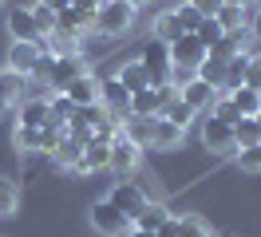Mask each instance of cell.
Returning a JSON list of instances; mask_svg holds the SVG:
<instances>
[{
    "label": "cell",
    "mask_w": 261,
    "mask_h": 237,
    "mask_svg": "<svg viewBox=\"0 0 261 237\" xmlns=\"http://www.w3.org/2000/svg\"><path fill=\"white\" fill-rule=\"evenodd\" d=\"M135 20H139V8H130L127 0H103L95 8V36L123 40V36H130Z\"/></svg>",
    "instance_id": "6da1fadb"
},
{
    "label": "cell",
    "mask_w": 261,
    "mask_h": 237,
    "mask_svg": "<svg viewBox=\"0 0 261 237\" xmlns=\"http://www.w3.org/2000/svg\"><path fill=\"white\" fill-rule=\"evenodd\" d=\"M107 202H111V205H115V209H119V214H123L127 221H135L139 214H143V205H147L150 198H147V190L139 186V182L123 178V182H115V186L107 190Z\"/></svg>",
    "instance_id": "7a4b0ae2"
},
{
    "label": "cell",
    "mask_w": 261,
    "mask_h": 237,
    "mask_svg": "<svg viewBox=\"0 0 261 237\" xmlns=\"http://www.w3.org/2000/svg\"><path fill=\"white\" fill-rule=\"evenodd\" d=\"M87 225L95 229L99 237H123L130 229V221L115 209L107 198H99V202H91V209H87Z\"/></svg>",
    "instance_id": "3957f363"
},
{
    "label": "cell",
    "mask_w": 261,
    "mask_h": 237,
    "mask_svg": "<svg viewBox=\"0 0 261 237\" xmlns=\"http://www.w3.org/2000/svg\"><path fill=\"white\" fill-rule=\"evenodd\" d=\"M178 95V87H170V83H150L143 91H130V115H163V107Z\"/></svg>",
    "instance_id": "277c9868"
},
{
    "label": "cell",
    "mask_w": 261,
    "mask_h": 237,
    "mask_svg": "<svg viewBox=\"0 0 261 237\" xmlns=\"http://www.w3.org/2000/svg\"><path fill=\"white\" fill-rule=\"evenodd\" d=\"M202 146L218 158H233L238 142H233V126L222 119H202Z\"/></svg>",
    "instance_id": "5b68a950"
},
{
    "label": "cell",
    "mask_w": 261,
    "mask_h": 237,
    "mask_svg": "<svg viewBox=\"0 0 261 237\" xmlns=\"http://www.w3.org/2000/svg\"><path fill=\"white\" fill-rule=\"evenodd\" d=\"M139 166H143V150H139L130 139L119 135V139L111 142V162H107V170H111L115 178H130Z\"/></svg>",
    "instance_id": "8992f818"
},
{
    "label": "cell",
    "mask_w": 261,
    "mask_h": 237,
    "mask_svg": "<svg viewBox=\"0 0 261 237\" xmlns=\"http://www.w3.org/2000/svg\"><path fill=\"white\" fill-rule=\"evenodd\" d=\"M166 51H170V63H174V67H190V71H198V63L206 60V47L198 44L194 32H182L174 44H166Z\"/></svg>",
    "instance_id": "52a82bcc"
},
{
    "label": "cell",
    "mask_w": 261,
    "mask_h": 237,
    "mask_svg": "<svg viewBox=\"0 0 261 237\" xmlns=\"http://www.w3.org/2000/svg\"><path fill=\"white\" fill-rule=\"evenodd\" d=\"M139 60H143V67H147V79L150 83H170V51H166V44H159V40H150L143 51H139Z\"/></svg>",
    "instance_id": "ba28073f"
},
{
    "label": "cell",
    "mask_w": 261,
    "mask_h": 237,
    "mask_svg": "<svg viewBox=\"0 0 261 237\" xmlns=\"http://www.w3.org/2000/svg\"><path fill=\"white\" fill-rule=\"evenodd\" d=\"M40 56H44V40H40V44H28V40H12L8 56H4V67H12V71H20V75H32L36 63H40Z\"/></svg>",
    "instance_id": "9c48e42d"
},
{
    "label": "cell",
    "mask_w": 261,
    "mask_h": 237,
    "mask_svg": "<svg viewBox=\"0 0 261 237\" xmlns=\"http://www.w3.org/2000/svg\"><path fill=\"white\" fill-rule=\"evenodd\" d=\"M99 103L111 111V119H127V115H130V91L115 75L99 79Z\"/></svg>",
    "instance_id": "30bf717a"
},
{
    "label": "cell",
    "mask_w": 261,
    "mask_h": 237,
    "mask_svg": "<svg viewBox=\"0 0 261 237\" xmlns=\"http://www.w3.org/2000/svg\"><path fill=\"white\" fill-rule=\"evenodd\" d=\"M83 71H91V67H87V60H83V51H75V56H56L48 87H51V91H64L67 83H71V79H80Z\"/></svg>",
    "instance_id": "8fae6325"
},
{
    "label": "cell",
    "mask_w": 261,
    "mask_h": 237,
    "mask_svg": "<svg viewBox=\"0 0 261 237\" xmlns=\"http://www.w3.org/2000/svg\"><path fill=\"white\" fill-rule=\"evenodd\" d=\"M154 123H159V115H127V119H119L123 139H130L139 150H150V142H154Z\"/></svg>",
    "instance_id": "7c38bea8"
},
{
    "label": "cell",
    "mask_w": 261,
    "mask_h": 237,
    "mask_svg": "<svg viewBox=\"0 0 261 237\" xmlns=\"http://www.w3.org/2000/svg\"><path fill=\"white\" fill-rule=\"evenodd\" d=\"M16 111H20V119H16V126H44L51 119V107H48V95H24L16 103Z\"/></svg>",
    "instance_id": "4fadbf2b"
},
{
    "label": "cell",
    "mask_w": 261,
    "mask_h": 237,
    "mask_svg": "<svg viewBox=\"0 0 261 237\" xmlns=\"http://www.w3.org/2000/svg\"><path fill=\"white\" fill-rule=\"evenodd\" d=\"M178 99L186 103V107H194L198 115H206V111L214 107V99H218V91H214L210 83H202V79L194 75L190 83H182V87H178Z\"/></svg>",
    "instance_id": "5bb4252c"
},
{
    "label": "cell",
    "mask_w": 261,
    "mask_h": 237,
    "mask_svg": "<svg viewBox=\"0 0 261 237\" xmlns=\"http://www.w3.org/2000/svg\"><path fill=\"white\" fill-rule=\"evenodd\" d=\"M64 95L75 103V107H87V103H99V75L95 71H83L80 79H71L64 87Z\"/></svg>",
    "instance_id": "9a60e30c"
},
{
    "label": "cell",
    "mask_w": 261,
    "mask_h": 237,
    "mask_svg": "<svg viewBox=\"0 0 261 237\" xmlns=\"http://www.w3.org/2000/svg\"><path fill=\"white\" fill-rule=\"evenodd\" d=\"M8 36H12V40H28V44H40V40H44L28 8H12V12H8Z\"/></svg>",
    "instance_id": "2e32d148"
},
{
    "label": "cell",
    "mask_w": 261,
    "mask_h": 237,
    "mask_svg": "<svg viewBox=\"0 0 261 237\" xmlns=\"http://www.w3.org/2000/svg\"><path fill=\"white\" fill-rule=\"evenodd\" d=\"M182 142H186V130L174 126L170 119L159 115V123H154V142H150V150H178Z\"/></svg>",
    "instance_id": "e0dca14e"
},
{
    "label": "cell",
    "mask_w": 261,
    "mask_h": 237,
    "mask_svg": "<svg viewBox=\"0 0 261 237\" xmlns=\"http://www.w3.org/2000/svg\"><path fill=\"white\" fill-rule=\"evenodd\" d=\"M115 79H119V83H123L127 91H143V87H150V79H147V67H143V60H139V56H130L127 63H119Z\"/></svg>",
    "instance_id": "ac0fdd59"
},
{
    "label": "cell",
    "mask_w": 261,
    "mask_h": 237,
    "mask_svg": "<svg viewBox=\"0 0 261 237\" xmlns=\"http://www.w3.org/2000/svg\"><path fill=\"white\" fill-rule=\"evenodd\" d=\"M0 95L16 107L20 99L28 95V75H20V71H12V67H0Z\"/></svg>",
    "instance_id": "d6986e66"
},
{
    "label": "cell",
    "mask_w": 261,
    "mask_h": 237,
    "mask_svg": "<svg viewBox=\"0 0 261 237\" xmlns=\"http://www.w3.org/2000/svg\"><path fill=\"white\" fill-rule=\"evenodd\" d=\"M214 20L226 32H242V28H249V4H222L214 12Z\"/></svg>",
    "instance_id": "ffe728a7"
},
{
    "label": "cell",
    "mask_w": 261,
    "mask_h": 237,
    "mask_svg": "<svg viewBox=\"0 0 261 237\" xmlns=\"http://www.w3.org/2000/svg\"><path fill=\"white\" fill-rule=\"evenodd\" d=\"M194 75L202 79V83H210L214 91L222 95V83H226V60H218V56H210V51H206V60L198 63Z\"/></svg>",
    "instance_id": "44dd1931"
},
{
    "label": "cell",
    "mask_w": 261,
    "mask_h": 237,
    "mask_svg": "<svg viewBox=\"0 0 261 237\" xmlns=\"http://www.w3.org/2000/svg\"><path fill=\"white\" fill-rule=\"evenodd\" d=\"M166 218H170V205H166V202H154V198H150V202L143 205V214L130 221V225H135V229H150V233H154V229H159Z\"/></svg>",
    "instance_id": "7402d4cb"
},
{
    "label": "cell",
    "mask_w": 261,
    "mask_h": 237,
    "mask_svg": "<svg viewBox=\"0 0 261 237\" xmlns=\"http://www.w3.org/2000/svg\"><path fill=\"white\" fill-rule=\"evenodd\" d=\"M20 214V182L0 174V218H16Z\"/></svg>",
    "instance_id": "603a6c76"
},
{
    "label": "cell",
    "mask_w": 261,
    "mask_h": 237,
    "mask_svg": "<svg viewBox=\"0 0 261 237\" xmlns=\"http://www.w3.org/2000/svg\"><path fill=\"white\" fill-rule=\"evenodd\" d=\"M154 36H150V40H159V44H174V40H178L182 36V28H178V16H174V8H166V12H159L154 16Z\"/></svg>",
    "instance_id": "cb8c5ba5"
},
{
    "label": "cell",
    "mask_w": 261,
    "mask_h": 237,
    "mask_svg": "<svg viewBox=\"0 0 261 237\" xmlns=\"http://www.w3.org/2000/svg\"><path fill=\"white\" fill-rule=\"evenodd\" d=\"M229 99H233V107H238V115H242V119L261 115V91H253V87H233V91H229Z\"/></svg>",
    "instance_id": "d4e9b609"
},
{
    "label": "cell",
    "mask_w": 261,
    "mask_h": 237,
    "mask_svg": "<svg viewBox=\"0 0 261 237\" xmlns=\"http://www.w3.org/2000/svg\"><path fill=\"white\" fill-rule=\"evenodd\" d=\"M80 154H83V142H75L71 135H64V139L51 146V162H56V166H64V170H67V166H75Z\"/></svg>",
    "instance_id": "484cf974"
},
{
    "label": "cell",
    "mask_w": 261,
    "mask_h": 237,
    "mask_svg": "<svg viewBox=\"0 0 261 237\" xmlns=\"http://www.w3.org/2000/svg\"><path fill=\"white\" fill-rule=\"evenodd\" d=\"M12 146H16V154H44L40 150V126H16L12 130Z\"/></svg>",
    "instance_id": "4316f807"
},
{
    "label": "cell",
    "mask_w": 261,
    "mask_h": 237,
    "mask_svg": "<svg viewBox=\"0 0 261 237\" xmlns=\"http://www.w3.org/2000/svg\"><path fill=\"white\" fill-rule=\"evenodd\" d=\"M245 71H249V56H233L226 60V83H222V95H229L233 87H245Z\"/></svg>",
    "instance_id": "83f0119b"
},
{
    "label": "cell",
    "mask_w": 261,
    "mask_h": 237,
    "mask_svg": "<svg viewBox=\"0 0 261 237\" xmlns=\"http://www.w3.org/2000/svg\"><path fill=\"white\" fill-rule=\"evenodd\" d=\"M163 119H170V123L182 126V130H190V126H194V119H198V111H194V107H186L178 95H174V99L163 107Z\"/></svg>",
    "instance_id": "f1b7e54d"
},
{
    "label": "cell",
    "mask_w": 261,
    "mask_h": 237,
    "mask_svg": "<svg viewBox=\"0 0 261 237\" xmlns=\"http://www.w3.org/2000/svg\"><path fill=\"white\" fill-rule=\"evenodd\" d=\"M233 162H238V170H242V174H261V142L233 150Z\"/></svg>",
    "instance_id": "f546056e"
},
{
    "label": "cell",
    "mask_w": 261,
    "mask_h": 237,
    "mask_svg": "<svg viewBox=\"0 0 261 237\" xmlns=\"http://www.w3.org/2000/svg\"><path fill=\"white\" fill-rule=\"evenodd\" d=\"M194 36H198V44H202V47H206V51H210V47L218 44L222 36H226V28H222V24L214 20V16H202V24H198V28H194Z\"/></svg>",
    "instance_id": "4dcf8cb0"
},
{
    "label": "cell",
    "mask_w": 261,
    "mask_h": 237,
    "mask_svg": "<svg viewBox=\"0 0 261 237\" xmlns=\"http://www.w3.org/2000/svg\"><path fill=\"white\" fill-rule=\"evenodd\" d=\"M48 107H51V123H60V126H64L67 119H71L75 103H71V99H67L64 91H51V95H48Z\"/></svg>",
    "instance_id": "1f68e13d"
},
{
    "label": "cell",
    "mask_w": 261,
    "mask_h": 237,
    "mask_svg": "<svg viewBox=\"0 0 261 237\" xmlns=\"http://www.w3.org/2000/svg\"><path fill=\"white\" fill-rule=\"evenodd\" d=\"M206 115H210V119H222V123H238V119H242V115H238V107H233V99H229V95H218V99H214V107L206 111Z\"/></svg>",
    "instance_id": "d6a6232c"
},
{
    "label": "cell",
    "mask_w": 261,
    "mask_h": 237,
    "mask_svg": "<svg viewBox=\"0 0 261 237\" xmlns=\"http://www.w3.org/2000/svg\"><path fill=\"white\" fill-rule=\"evenodd\" d=\"M178 225H182V237H206L210 233V221L202 214H178Z\"/></svg>",
    "instance_id": "836d02e7"
},
{
    "label": "cell",
    "mask_w": 261,
    "mask_h": 237,
    "mask_svg": "<svg viewBox=\"0 0 261 237\" xmlns=\"http://www.w3.org/2000/svg\"><path fill=\"white\" fill-rule=\"evenodd\" d=\"M233 142H238V150H242V146H253V142H257V119H238V123H233Z\"/></svg>",
    "instance_id": "e575fe53"
},
{
    "label": "cell",
    "mask_w": 261,
    "mask_h": 237,
    "mask_svg": "<svg viewBox=\"0 0 261 237\" xmlns=\"http://www.w3.org/2000/svg\"><path fill=\"white\" fill-rule=\"evenodd\" d=\"M28 12H32V20H36V28H40V36H51V32H56V12H51L48 4H40V0H36Z\"/></svg>",
    "instance_id": "d590c367"
},
{
    "label": "cell",
    "mask_w": 261,
    "mask_h": 237,
    "mask_svg": "<svg viewBox=\"0 0 261 237\" xmlns=\"http://www.w3.org/2000/svg\"><path fill=\"white\" fill-rule=\"evenodd\" d=\"M174 16H178V28L182 32H194L198 24H202V12H198L190 0H182V4H174Z\"/></svg>",
    "instance_id": "8d00e7d4"
},
{
    "label": "cell",
    "mask_w": 261,
    "mask_h": 237,
    "mask_svg": "<svg viewBox=\"0 0 261 237\" xmlns=\"http://www.w3.org/2000/svg\"><path fill=\"white\" fill-rule=\"evenodd\" d=\"M60 139H64V126H60V123H51V119H48V123L40 126V150H44V154H51V146H56Z\"/></svg>",
    "instance_id": "74e56055"
},
{
    "label": "cell",
    "mask_w": 261,
    "mask_h": 237,
    "mask_svg": "<svg viewBox=\"0 0 261 237\" xmlns=\"http://www.w3.org/2000/svg\"><path fill=\"white\" fill-rule=\"evenodd\" d=\"M245 87L261 91V56H249V71H245Z\"/></svg>",
    "instance_id": "f35d334b"
},
{
    "label": "cell",
    "mask_w": 261,
    "mask_h": 237,
    "mask_svg": "<svg viewBox=\"0 0 261 237\" xmlns=\"http://www.w3.org/2000/svg\"><path fill=\"white\" fill-rule=\"evenodd\" d=\"M154 237H182V225H178V214H170V218L154 229Z\"/></svg>",
    "instance_id": "ab89813d"
},
{
    "label": "cell",
    "mask_w": 261,
    "mask_h": 237,
    "mask_svg": "<svg viewBox=\"0 0 261 237\" xmlns=\"http://www.w3.org/2000/svg\"><path fill=\"white\" fill-rule=\"evenodd\" d=\"M249 32L253 40H261V4H249Z\"/></svg>",
    "instance_id": "60d3db41"
},
{
    "label": "cell",
    "mask_w": 261,
    "mask_h": 237,
    "mask_svg": "<svg viewBox=\"0 0 261 237\" xmlns=\"http://www.w3.org/2000/svg\"><path fill=\"white\" fill-rule=\"evenodd\" d=\"M190 4H194V8H198L202 16H214L218 8H222V0H190Z\"/></svg>",
    "instance_id": "b9f144b4"
},
{
    "label": "cell",
    "mask_w": 261,
    "mask_h": 237,
    "mask_svg": "<svg viewBox=\"0 0 261 237\" xmlns=\"http://www.w3.org/2000/svg\"><path fill=\"white\" fill-rule=\"evenodd\" d=\"M103 0H71V8H80V12H95Z\"/></svg>",
    "instance_id": "7bdbcfd3"
},
{
    "label": "cell",
    "mask_w": 261,
    "mask_h": 237,
    "mask_svg": "<svg viewBox=\"0 0 261 237\" xmlns=\"http://www.w3.org/2000/svg\"><path fill=\"white\" fill-rule=\"evenodd\" d=\"M40 4H48L51 12H64V8H71V0H40Z\"/></svg>",
    "instance_id": "ee69618b"
},
{
    "label": "cell",
    "mask_w": 261,
    "mask_h": 237,
    "mask_svg": "<svg viewBox=\"0 0 261 237\" xmlns=\"http://www.w3.org/2000/svg\"><path fill=\"white\" fill-rule=\"evenodd\" d=\"M123 237H154V233H150V229H135V225H130V229H127Z\"/></svg>",
    "instance_id": "f6af8a7d"
},
{
    "label": "cell",
    "mask_w": 261,
    "mask_h": 237,
    "mask_svg": "<svg viewBox=\"0 0 261 237\" xmlns=\"http://www.w3.org/2000/svg\"><path fill=\"white\" fill-rule=\"evenodd\" d=\"M8 111H12V103H8V99H4V95H0V119H4V115H8Z\"/></svg>",
    "instance_id": "bcb514c9"
},
{
    "label": "cell",
    "mask_w": 261,
    "mask_h": 237,
    "mask_svg": "<svg viewBox=\"0 0 261 237\" xmlns=\"http://www.w3.org/2000/svg\"><path fill=\"white\" fill-rule=\"evenodd\" d=\"M127 4H130V8H147L150 0H127Z\"/></svg>",
    "instance_id": "7dc6e473"
},
{
    "label": "cell",
    "mask_w": 261,
    "mask_h": 237,
    "mask_svg": "<svg viewBox=\"0 0 261 237\" xmlns=\"http://www.w3.org/2000/svg\"><path fill=\"white\" fill-rule=\"evenodd\" d=\"M253 119H257V142H261V115H253Z\"/></svg>",
    "instance_id": "c3c4849f"
},
{
    "label": "cell",
    "mask_w": 261,
    "mask_h": 237,
    "mask_svg": "<svg viewBox=\"0 0 261 237\" xmlns=\"http://www.w3.org/2000/svg\"><path fill=\"white\" fill-rule=\"evenodd\" d=\"M206 237H218V233H214V229H210V233H206Z\"/></svg>",
    "instance_id": "681fc988"
},
{
    "label": "cell",
    "mask_w": 261,
    "mask_h": 237,
    "mask_svg": "<svg viewBox=\"0 0 261 237\" xmlns=\"http://www.w3.org/2000/svg\"><path fill=\"white\" fill-rule=\"evenodd\" d=\"M249 4H261V0H249Z\"/></svg>",
    "instance_id": "f907efd6"
},
{
    "label": "cell",
    "mask_w": 261,
    "mask_h": 237,
    "mask_svg": "<svg viewBox=\"0 0 261 237\" xmlns=\"http://www.w3.org/2000/svg\"><path fill=\"white\" fill-rule=\"evenodd\" d=\"M0 4H4V0H0Z\"/></svg>",
    "instance_id": "816d5d0a"
}]
</instances>
